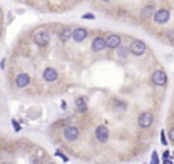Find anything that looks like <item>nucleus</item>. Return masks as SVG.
<instances>
[{
  "mask_svg": "<svg viewBox=\"0 0 174 164\" xmlns=\"http://www.w3.org/2000/svg\"><path fill=\"white\" fill-rule=\"evenodd\" d=\"M12 125H14V128H15V130H16V132L21 130V126H19V125L16 124V121H12Z\"/></svg>",
  "mask_w": 174,
  "mask_h": 164,
  "instance_id": "22",
  "label": "nucleus"
},
{
  "mask_svg": "<svg viewBox=\"0 0 174 164\" xmlns=\"http://www.w3.org/2000/svg\"><path fill=\"white\" fill-rule=\"evenodd\" d=\"M29 83H30V76H29L27 73H21V75H18L15 79V84L19 88H23V87L29 86Z\"/></svg>",
  "mask_w": 174,
  "mask_h": 164,
  "instance_id": "8",
  "label": "nucleus"
},
{
  "mask_svg": "<svg viewBox=\"0 0 174 164\" xmlns=\"http://www.w3.org/2000/svg\"><path fill=\"white\" fill-rule=\"evenodd\" d=\"M49 39H50V37H49L48 31H45V30H40V31H37V33L34 34V42H36L38 46L48 45Z\"/></svg>",
  "mask_w": 174,
  "mask_h": 164,
  "instance_id": "1",
  "label": "nucleus"
},
{
  "mask_svg": "<svg viewBox=\"0 0 174 164\" xmlns=\"http://www.w3.org/2000/svg\"><path fill=\"white\" fill-rule=\"evenodd\" d=\"M116 104L118 106V109H123L125 110V103H120V102H116Z\"/></svg>",
  "mask_w": 174,
  "mask_h": 164,
  "instance_id": "21",
  "label": "nucleus"
},
{
  "mask_svg": "<svg viewBox=\"0 0 174 164\" xmlns=\"http://www.w3.org/2000/svg\"><path fill=\"white\" fill-rule=\"evenodd\" d=\"M167 37H169V39L174 43V30H169V31H167Z\"/></svg>",
  "mask_w": 174,
  "mask_h": 164,
  "instance_id": "18",
  "label": "nucleus"
},
{
  "mask_svg": "<svg viewBox=\"0 0 174 164\" xmlns=\"http://www.w3.org/2000/svg\"><path fill=\"white\" fill-rule=\"evenodd\" d=\"M83 18L85 19H94V15H92V14H86V15H83Z\"/></svg>",
  "mask_w": 174,
  "mask_h": 164,
  "instance_id": "23",
  "label": "nucleus"
},
{
  "mask_svg": "<svg viewBox=\"0 0 174 164\" xmlns=\"http://www.w3.org/2000/svg\"><path fill=\"white\" fill-rule=\"evenodd\" d=\"M78 136H79L78 128L68 126V128L64 129V137H65V140H68V141H75V140L78 138Z\"/></svg>",
  "mask_w": 174,
  "mask_h": 164,
  "instance_id": "5",
  "label": "nucleus"
},
{
  "mask_svg": "<svg viewBox=\"0 0 174 164\" xmlns=\"http://www.w3.org/2000/svg\"><path fill=\"white\" fill-rule=\"evenodd\" d=\"M173 157H174V152H173Z\"/></svg>",
  "mask_w": 174,
  "mask_h": 164,
  "instance_id": "27",
  "label": "nucleus"
},
{
  "mask_svg": "<svg viewBox=\"0 0 174 164\" xmlns=\"http://www.w3.org/2000/svg\"><path fill=\"white\" fill-rule=\"evenodd\" d=\"M105 42H106V46H108V48L114 49V48H117V46L120 45L121 39H120V37L116 36V34H110V36L105 39Z\"/></svg>",
  "mask_w": 174,
  "mask_h": 164,
  "instance_id": "9",
  "label": "nucleus"
},
{
  "mask_svg": "<svg viewBox=\"0 0 174 164\" xmlns=\"http://www.w3.org/2000/svg\"><path fill=\"white\" fill-rule=\"evenodd\" d=\"M152 81L154 84H156V86H165L167 81V76L165 72L162 71H155L152 73Z\"/></svg>",
  "mask_w": 174,
  "mask_h": 164,
  "instance_id": "3",
  "label": "nucleus"
},
{
  "mask_svg": "<svg viewBox=\"0 0 174 164\" xmlns=\"http://www.w3.org/2000/svg\"><path fill=\"white\" fill-rule=\"evenodd\" d=\"M159 160H158V155H156V152H154L152 156H151V164H158Z\"/></svg>",
  "mask_w": 174,
  "mask_h": 164,
  "instance_id": "16",
  "label": "nucleus"
},
{
  "mask_svg": "<svg viewBox=\"0 0 174 164\" xmlns=\"http://www.w3.org/2000/svg\"><path fill=\"white\" fill-rule=\"evenodd\" d=\"M167 157H169V152H165V153H163V159H167Z\"/></svg>",
  "mask_w": 174,
  "mask_h": 164,
  "instance_id": "25",
  "label": "nucleus"
},
{
  "mask_svg": "<svg viewBox=\"0 0 174 164\" xmlns=\"http://www.w3.org/2000/svg\"><path fill=\"white\" fill-rule=\"evenodd\" d=\"M103 2H108V0H103Z\"/></svg>",
  "mask_w": 174,
  "mask_h": 164,
  "instance_id": "28",
  "label": "nucleus"
},
{
  "mask_svg": "<svg viewBox=\"0 0 174 164\" xmlns=\"http://www.w3.org/2000/svg\"><path fill=\"white\" fill-rule=\"evenodd\" d=\"M170 18V14L167 10H159L158 12H155V16H154V19H155L156 23H159V25H162V23H166L167 20Z\"/></svg>",
  "mask_w": 174,
  "mask_h": 164,
  "instance_id": "6",
  "label": "nucleus"
},
{
  "mask_svg": "<svg viewBox=\"0 0 174 164\" xmlns=\"http://www.w3.org/2000/svg\"><path fill=\"white\" fill-rule=\"evenodd\" d=\"M169 137H170V140H172V141H174V129H170V132H169Z\"/></svg>",
  "mask_w": 174,
  "mask_h": 164,
  "instance_id": "20",
  "label": "nucleus"
},
{
  "mask_svg": "<svg viewBox=\"0 0 174 164\" xmlns=\"http://www.w3.org/2000/svg\"><path fill=\"white\" fill-rule=\"evenodd\" d=\"M71 36H72V31L69 30V29H64V30H61L59 33V38H60V41H63V42L68 41V38Z\"/></svg>",
  "mask_w": 174,
  "mask_h": 164,
  "instance_id": "14",
  "label": "nucleus"
},
{
  "mask_svg": "<svg viewBox=\"0 0 174 164\" xmlns=\"http://www.w3.org/2000/svg\"><path fill=\"white\" fill-rule=\"evenodd\" d=\"M163 164H173V163L170 162L169 159H163Z\"/></svg>",
  "mask_w": 174,
  "mask_h": 164,
  "instance_id": "24",
  "label": "nucleus"
},
{
  "mask_svg": "<svg viewBox=\"0 0 174 164\" xmlns=\"http://www.w3.org/2000/svg\"><path fill=\"white\" fill-rule=\"evenodd\" d=\"M44 79H45L46 81H49V83H52V81H54L57 77H59V75H57V72L54 71L53 68H46L45 71L42 73Z\"/></svg>",
  "mask_w": 174,
  "mask_h": 164,
  "instance_id": "10",
  "label": "nucleus"
},
{
  "mask_svg": "<svg viewBox=\"0 0 174 164\" xmlns=\"http://www.w3.org/2000/svg\"><path fill=\"white\" fill-rule=\"evenodd\" d=\"M95 137H97L98 141L101 142H106L109 138V130L106 126H98L95 129Z\"/></svg>",
  "mask_w": 174,
  "mask_h": 164,
  "instance_id": "4",
  "label": "nucleus"
},
{
  "mask_svg": "<svg viewBox=\"0 0 174 164\" xmlns=\"http://www.w3.org/2000/svg\"><path fill=\"white\" fill-rule=\"evenodd\" d=\"M0 16H2V11H0Z\"/></svg>",
  "mask_w": 174,
  "mask_h": 164,
  "instance_id": "26",
  "label": "nucleus"
},
{
  "mask_svg": "<svg viewBox=\"0 0 174 164\" xmlns=\"http://www.w3.org/2000/svg\"><path fill=\"white\" fill-rule=\"evenodd\" d=\"M105 48H106V42H105L103 38L98 37V38H95V39L92 41V50L94 52H101Z\"/></svg>",
  "mask_w": 174,
  "mask_h": 164,
  "instance_id": "11",
  "label": "nucleus"
},
{
  "mask_svg": "<svg viewBox=\"0 0 174 164\" xmlns=\"http://www.w3.org/2000/svg\"><path fill=\"white\" fill-rule=\"evenodd\" d=\"M154 5H147V7H144L143 10H141V18H148L150 15L154 12Z\"/></svg>",
  "mask_w": 174,
  "mask_h": 164,
  "instance_id": "15",
  "label": "nucleus"
},
{
  "mask_svg": "<svg viewBox=\"0 0 174 164\" xmlns=\"http://www.w3.org/2000/svg\"><path fill=\"white\" fill-rule=\"evenodd\" d=\"M152 124V115L150 113H143L139 117V125L141 128H150Z\"/></svg>",
  "mask_w": 174,
  "mask_h": 164,
  "instance_id": "7",
  "label": "nucleus"
},
{
  "mask_svg": "<svg viewBox=\"0 0 174 164\" xmlns=\"http://www.w3.org/2000/svg\"><path fill=\"white\" fill-rule=\"evenodd\" d=\"M129 50H130V53L135 54V56H141L144 53V50H146V43H144L143 41L136 39L130 43Z\"/></svg>",
  "mask_w": 174,
  "mask_h": 164,
  "instance_id": "2",
  "label": "nucleus"
},
{
  "mask_svg": "<svg viewBox=\"0 0 174 164\" xmlns=\"http://www.w3.org/2000/svg\"><path fill=\"white\" fill-rule=\"evenodd\" d=\"M161 141H162V144L163 145H167V141H166V137H165V132L163 130L161 132Z\"/></svg>",
  "mask_w": 174,
  "mask_h": 164,
  "instance_id": "19",
  "label": "nucleus"
},
{
  "mask_svg": "<svg viewBox=\"0 0 174 164\" xmlns=\"http://www.w3.org/2000/svg\"><path fill=\"white\" fill-rule=\"evenodd\" d=\"M75 104H76L78 111H80V113L87 111V104H86V102H85V99L83 98H78L76 101H75Z\"/></svg>",
  "mask_w": 174,
  "mask_h": 164,
  "instance_id": "13",
  "label": "nucleus"
},
{
  "mask_svg": "<svg viewBox=\"0 0 174 164\" xmlns=\"http://www.w3.org/2000/svg\"><path fill=\"white\" fill-rule=\"evenodd\" d=\"M86 37H87L86 29H76V30L72 33V38H74L76 42H82L83 39H86Z\"/></svg>",
  "mask_w": 174,
  "mask_h": 164,
  "instance_id": "12",
  "label": "nucleus"
},
{
  "mask_svg": "<svg viewBox=\"0 0 174 164\" xmlns=\"http://www.w3.org/2000/svg\"><path fill=\"white\" fill-rule=\"evenodd\" d=\"M118 56H120V57H125L127 56V49L125 48L118 49Z\"/></svg>",
  "mask_w": 174,
  "mask_h": 164,
  "instance_id": "17",
  "label": "nucleus"
}]
</instances>
